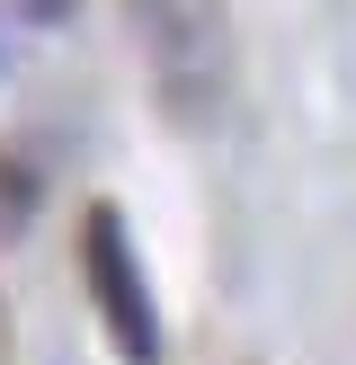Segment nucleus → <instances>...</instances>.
<instances>
[{"instance_id": "obj_1", "label": "nucleus", "mask_w": 356, "mask_h": 365, "mask_svg": "<svg viewBox=\"0 0 356 365\" xmlns=\"http://www.w3.org/2000/svg\"><path fill=\"white\" fill-rule=\"evenodd\" d=\"M152 45V71H160V98L178 107L187 125H205L231 89V45H223V9L214 0H125Z\"/></svg>"}, {"instance_id": "obj_2", "label": "nucleus", "mask_w": 356, "mask_h": 365, "mask_svg": "<svg viewBox=\"0 0 356 365\" xmlns=\"http://www.w3.org/2000/svg\"><path fill=\"white\" fill-rule=\"evenodd\" d=\"M80 277H89L98 321L116 330L125 365H160V303H152V277H142L134 232H125L116 205H89V223H80Z\"/></svg>"}, {"instance_id": "obj_3", "label": "nucleus", "mask_w": 356, "mask_h": 365, "mask_svg": "<svg viewBox=\"0 0 356 365\" xmlns=\"http://www.w3.org/2000/svg\"><path fill=\"white\" fill-rule=\"evenodd\" d=\"M27 18H71V0H18Z\"/></svg>"}]
</instances>
